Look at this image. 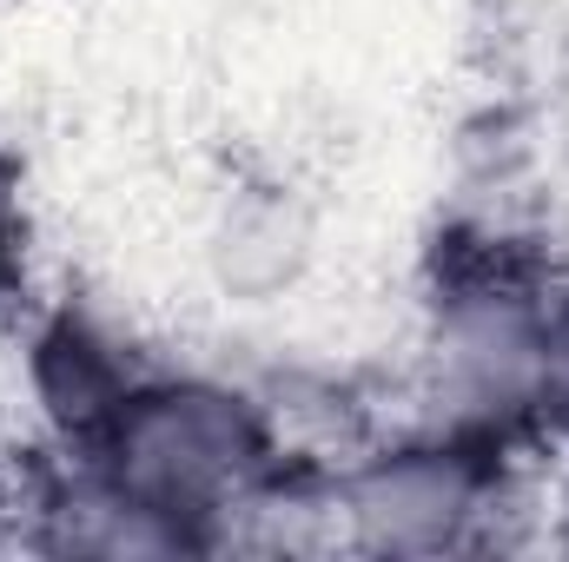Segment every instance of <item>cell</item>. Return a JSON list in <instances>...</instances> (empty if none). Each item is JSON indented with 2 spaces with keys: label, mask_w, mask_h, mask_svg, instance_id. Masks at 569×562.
Segmentation results:
<instances>
[{
  "label": "cell",
  "mask_w": 569,
  "mask_h": 562,
  "mask_svg": "<svg viewBox=\"0 0 569 562\" xmlns=\"http://www.w3.org/2000/svg\"><path fill=\"white\" fill-rule=\"evenodd\" d=\"M557 364H563V371H569V331H563V344H557Z\"/></svg>",
  "instance_id": "cell-1"
}]
</instances>
